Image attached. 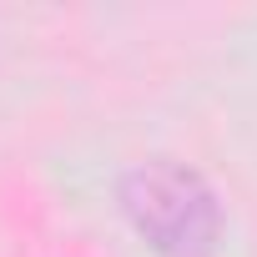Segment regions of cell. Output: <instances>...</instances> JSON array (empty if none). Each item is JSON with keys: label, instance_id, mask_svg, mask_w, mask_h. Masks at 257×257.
<instances>
[{"label": "cell", "instance_id": "6da1fadb", "mask_svg": "<svg viewBox=\"0 0 257 257\" xmlns=\"http://www.w3.org/2000/svg\"><path fill=\"white\" fill-rule=\"evenodd\" d=\"M121 212L162 257H212L222 212L212 187L177 162H142L121 182Z\"/></svg>", "mask_w": 257, "mask_h": 257}]
</instances>
